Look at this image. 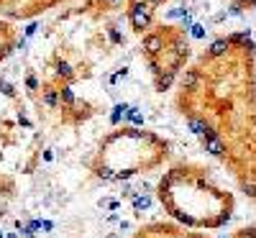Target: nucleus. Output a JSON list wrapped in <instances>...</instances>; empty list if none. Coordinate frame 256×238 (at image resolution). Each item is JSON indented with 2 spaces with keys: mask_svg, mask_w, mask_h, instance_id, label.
I'll return each instance as SVG.
<instances>
[{
  "mask_svg": "<svg viewBox=\"0 0 256 238\" xmlns=\"http://www.w3.org/2000/svg\"><path fill=\"white\" fill-rule=\"evenodd\" d=\"M123 44L113 0H82L52 18L26 72V95L38 118L49 126L77 128L98 116L102 108L82 98L77 88L95 80Z\"/></svg>",
  "mask_w": 256,
  "mask_h": 238,
  "instance_id": "obj_2",
  "label": "nucleus"
},
{
  "mask_svg": "<svg viewBox=\"0 0 256 238\" xmlns=\"http://www.w3.org/2000/svg\"><path fill=\"white\" fill-rule=\"evenodd\" d=\"M131 238H210V236L198 233L195 228H187L177 220H154L141 226Z\"/></svg>",
  "mask_w": 256,
  "mask_h": 238,
  "instance_id": "obj_8",
  "label": "nucleus"
},
{
  "mask_svg": "<svg viewBox=\"0 0 256 238\" xmlns=\"http://www.w3.org/2000/svg\"><path fill=\"white\" fill-rule=\"evenodd\" d=\"M166 3L169 0H123V16L128 28L136 36L146 34L159 20V13Z\"/></svg>",
  "mask_w": 256,
  "mask_h": 238,
  "instance_id": "obj_6",
  "label": "nucleus"
},
{
  "mask_svg": "<svg viewBox=\"0 0 256 238\" xmlns=\"http://www.w3.org/2000/svg\"><path fill=\"white\" fill-rule=\"evenodd\" d=\"M156 198L169 218L195 230H218L236 212L233 192L220 187L198 162L169 166L156 184Z\"/></svg>",
  "mask_w": 256,
  "mask_h": 238,
  "instance_id": "obj_3",
  "label": "nucleus"
},
{
  "mask_svg": "<svg viewBox=\"0 0 256 238\" xmlns=\"http://www.w3.org/2000/svg\"><path fill=\"white\" fill-rule=\"evenodd\" d=\"M18 41H20V36H18V28L13 26V20L0 18V62H6L16 52Z\"/></svg>",
  "mask_w": 256,
  "mask_h": 238,
  "instance_id": "obj_9",
  "label": "nucleus"
},
{
  "mask_svg": "<svg viewBox=\"0 0 256 238\" xmlns=\"http://www.w3.org/2000/svg\"><path fill=\"white\" fill-rule=\"evenodd\" d=\"M70 0H0V18L8 20H34Z\"/></svg>",
  "mask_w": 256,
  "mask_h": 238,
  "instance_id": "obj_7",
  "label": "nucleus"
},
{
  "mask_svg": "<svg viewBox=\"0 0 256 238\" xmlns=\"http://www.w3.org/2000/svg\"><path fill=\"white\" fill-rule=\"evenodd\" d=\"M174 108L256 208V41L230 31L182 72Z\"/></svg>",
  "mask_w": 256,
  "mask_h": 238,
  "instance_id": "obj_1",
  "label": "nucleus"
},
{
  "mask_svg": "<svg viewBox=\"0 0 256 238\" xmlns=\"http://www.w3.org/2000/svg\"><path fill=\"white\" fill-rule=\"evenodd\" d=\"M230 238H256V223H251V226H244V228H238V230L233 233Z\"/></svg>",
  "mask_w": 256,
  "mask_h": 238,
  "instance_id": "obj_10",
  "label": "nucleus"
},
{
  "mask_svg": "<svg viewBox=\"0 0 256 238\" xmlns=\"http://www.w3.org/2000/svg\"><path fill=\"white\" fill-rule=\"evenodd\" d=\"M141 38V59L152 77V88L156 92L172 90V84L182 77V72L190 67L192 59V46H190V36L182 26L174 24H156L148 28Z\"/></svg>",
  "mask_w": 256,
  "mask_h": 238,
  "instance_id": "obj_5",
  "label": "nucleus"
},
{
  "mask_svg": "<svg viewBox=\"0 0 256 238\" xmlns=\"http://www.w3.org/2000/svg\"><path fill=\"white\" fill-rule=\"evenodd\" d=\"M230 3L241 10H256V0H230Z\"/></svg>",
  "mask_w": 256,
  "mask_h": 238,
  "instance_id": "obj_11",
  "label": "nucleus"
},
{
  "mask_svg": "<svg viewBox=\"0 0 256 238\" xmlns=\"http://www.w3.org/2000/svg\"><path fill=\"white\" fill-rule=\"evenodd\" d=\"M172 146L164 136L138 126H118L108 131L90 159V172L100 180L123 182L138 174H148L164 166Z\"/></svg>",
  "mask_w": 256,
  "mask_h": 238,
  "instance_id": "obj_4",
  "label": "nucleus"
}]
</instances>
